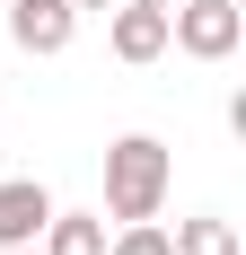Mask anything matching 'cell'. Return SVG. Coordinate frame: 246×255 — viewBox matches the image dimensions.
<instances>
[{"label": "cell", "instance_id": "obj_10", "mask_svg": "<svg viewBox=\"0 0 246 255\" xmlns=\"http://www.w3.org/2000/svg\"><path fill=\"white\" fill-rule=\"evenodd\" d=\"M0 255H35V247H0Z\"/></svg>", "mask_w": 246, "mask_h": 255}, {"label": "cell", "instance_id": "obj_11", "mask_svg": "<svg viewBox=\"0 0 246 255\" xmlns=\"http://www.w3.org/2000/svg\"><path fill=\"white\" fill-rule=\"evenodd\" d=\"M149 9H176V0H149Z\"/></svg>", "mask_w": 246, "mask_h": 255}, {"label": "cell", "instance_id": "obj_2", "mask_svg": "<svg viewBox=\"0 0 246 255\" xmlns=\"http://www.w3.org/2000/svg\"><path fill=\"white\" fill-rule=\"evenodd\" d=\"M167 44L194 53V62H229L246 44V9L238 0H176L167 9Z\"/></svg>", "mask_w": 246, "mask_h": 255}, {"label": "cell", "instance_id": "obj_7", "mask_svg": "<svg viewBox=\"0 0 246 255\" xmlns=\"http://www.w3.org/2000/svg\"><path fill=\"white\" fill-rule=\"evenodd\" d=\"M176 255H246V238H238V220H220V211H202V220H176V238H167Z\"/></svg>", "mask_w": 246, "mask_h": 255}, {"label": "cell", "instance_id": "obj_6", "mask_svg": "<svg viewBox=\"0 0 246 255\" xmlns=\"http://www.w3.org/2000/svg\"><path fill=\"white\" fill-rule=\"evenodd\" d=\"M35 255H106V211H62L35 229Z\"/></svg>", "mask_w": 246, "mask_h": 255}, {"label": "cell", "instance_id": "obj_5", "mask_svg": "<svg viewBox=\"0 0 246 255\" xmlns=\"http://www.w3.org/2000/svg\"><path fill=\"white\" fill-rule=\"evenodd\" d=\"M44 220H53V194L35 176H9V185H0V247H35Z\"/></svg>", "mask_w": 246, "mask_h": 255}, {"label": "cell", "instance_id": "obj_3", "mask_svg": "<svg viewBox=\"0 0 246 255\" xmlns=\"http://www.w3.org/2000/svg\"><path fill=\"white\" fill-rule=\"evenodd\" d=\"M79 9L71 0H9V44L18 53H71Z\"/></svg>", "mask_w": 246, "mask_h": 255}, {"label": "cell", "instance_id": "obj_4", "mask_svg": "<svg viewBox=\"0 0 246 255\" xmlns=\"http://www.w3.org/2000/svg\"><path fill=\"white\" fill-rule=\"evenodd\" d=\"M106 44H115V62H158V53H167V9H149V0H115Z\"/></svg>", "mask_w": 246, "mask_h": 255}, {"label": "cell", "instance_id": "obj_9", "mask_svg": "<svg viewBox=\"0 0 246 255\" xmlns=\"http://www.w3.org/2000/svg\"><path fill=\"white\" fill-rule=\"evenodd\" d=\"M71 9H115V0H71Z\"/></svg>", "mask_w": 246, "mask_h": 255}, {"label": "cell", "instance_id": "obj_8", "mask_svg": "<svg viewBox=\"0 0 246 255\" xmlns=\"http://www.w3.org/2000/svg\"><path fill=\"white\" fill-rule=\"evenodd\" d=\"M106 255H176V247H167V229H158V220H123Z\"/></svg>", "mask_w": 246, "mask_h": 255}, {"label": "cell", "instance_id": "obj_1", "mask_svg": "<svg viewBox=\"0 0 246 255\" xmlns=\"http://www.w3.org/2000/svg\"><path fill=\"white\" fill-rule=\"evenodd\" d=\"M167 185H176V158L158 132H123L115 150H106V220H158V203H167Z\"/></svg>", "mask_w": 246, "mask_h": 255}]
</instances>
